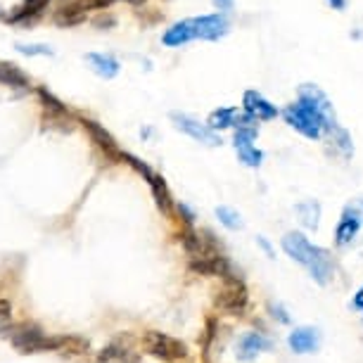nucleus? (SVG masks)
I'll return each instance as SVG.
<instances>
[{"label":"nucleus","instance_id":"nucleus-30","mask_svg":"<svg viewBox=\"0 0 363 363\" xmlns=\"http://www.w3.org/2000/svg\"><path fill=\"white\" fill-rule=\"evenodd\" d=\"M328 5H330L333 10H337V12H342L347 8V0H328Z\"/></svg>","mask_w":363,"mask_h":363},{"label":"nucleus","instance_id":"nucleus-16","mask_svg":"<svg viewBox=\"0 0 363 363\" xmlns=\"http://www.w3.org/2000/svg\"><path fill=\"white\" fill-rule=\"evenodd\" d=\"M287 345L294 354H313L320 347V333L318 328L299 325L287 335Z\"/></svg>","mask_w":363,"mask_h":363},{"label":"nucleus","instance_id":"nucleus-24","mask_svg":"<svg viewBox=\"0 0 363 363\" xmlns=\"http://www.w3.org/2000/svg\"><path fill=\"white\" fill-rule=\"evenodd\" d=\"M10 318H12V304L8 299H0V330L10 325Z\"/></svg>","mask_w":363,"mask_h":363},{"label":"nucleus","instance_id":"nucleus-13","mask_svg":"<svg viewBox=\"0 0 363 363\" xmlns=\"http://www.w3.org/2000/svg\"><path fill=\"white\" fill-rule=\"evenodd\" d=\"M242 112L250 114L255 121H271L280 114L278 107L264 98L259 91H245L242 95Z\"/></svg>","mask_w":363,"mask_h":363},{"label":"nucleus","instance_id":"nucleus-2","mask_svg":"<svg viewBox=\"0 0 363 363\" xmlns=\"http://www.w3.org/2000/svg\"><path fill=\"white\" fill-rule=\"evenodd\" d=\"M283 250L292 262L304 266V269L309 271V276L316 280L318 285H328L333 280L335 264H333L330 252L318 247V245H311L306 235H301V233H297V230L285 233Z\"/></svg>","mask_w":363,"mask_h":363},{"label":"nucleus","instance_id":"nucleus-10","mask_svg":"<svg viewBox=\"0 0 363 363\" xmlns=\"http://www.w3.org/2000/svg\"><path fill=\"white\" fill-rule=\"evenodd\" d=\"M361 225H363V211L356 207V204L345 207L337 228H335V245H337V247H347V245L359 235Z\"/></svg>","mask_w":363,"mask_h":363},{"label":"nucleus","instance_id":"nucleus-28","mask_svg":"<svg viewBox=\"0 0 363 363\" xmlns=\"http://www.w3.org/2000/svg\"><path fill=\"white\" fill-rule=\"evenodd\" d=\"M93 24L98 26V29H102V26H105V29H107V26H114V17H112V15H107V19H105V15H102L100 19H95Z\"/></svg>","mask_w":363,"mask_h":363},{"label":"nucleus","instance_id":"nucleus-20","mask_svg":"<svg viewBox=\"0 0 363 363\" xmlns=\"http://www.w3.org/2000/svg\"><path fill=\"white\" fill-rule=\"evenodd\" d=\"M147 183H150V188H152L155 202L160 204L164 211H169L171 207H174V202H171V193H169V188H167V183H164L162 176H157L152 171V174L147 176Z\"/></svg>","mask_w":363,"mask_h":363},{"label":"nucleus","instance_id":"nucleus-23","mask_svg":"<svg viewBox=\"0 0 363 363\" xmlns=\"http://www.w3.org/2000/svg\"><path fill=\"white\" fill-rule=\"evenodd\" d=\"M17 52L26 55V57H52L55 50L45 43H17Z\"/></svg>","mask_w":363,"mask_h":363},{"label":"nucleus","instance_id":"nucleus-29","mask_svg":"<svg viewBox=\"0 0 363 363\" xmlns=\"http://www.w3.org/2000/svg\"><path fill=\"white\" fill-rule=\"evenodd\" d=\"M352 306H354L356 311H363V287H361L359 292L354 294V301H352Z\"/></svg>","mask_w":363,"mask_h":363},{"label":"nucleus","instance_id":"nucleus-12","mask_svg":"<svg viewBox=\"0 0 363 363\" xmlns=\"http://www.w3.org/2000/svg\"><path fill=\"white\" fill-rule=\"evenodd\" d=\"M95 363H140V356L133 349L131 340L116 337L98 354Z\"/></svg>","mask_w":363,"mask_h":363},{"label":"nucleus","instance_id":"nucleus-17","mask_svg":"<svg viewBox=\"0 0 363 363\" xmlns=\"http://www.w3.org/2000/svg\"><path fill=\"white\" fill-rule=\"evenodd\" d=\"M84 60L88 62V67H91V69L105 81L116 79V77H119V72H121V62L109 52H86Z\"/></svg>","mask_w":363,"mask_h":363},{"label":"nucleus","instance_id":"nucleus-8","mask_svg":"<svg viewBox=\"0 0 363 363\" xmlns=\"http://www.w3.org/2000/svg\"><path fill=\"white\" fill-rule=\"evenodd\" d=\"M250 301V294L245 290L242 278H228L223 283L221 290L216 292V306L225 313H233V316H240L245 311Z\"/></svg>","mask_w":363,"mask_h":363},{"label":"nucleus","instance_id":"nucleus-19","mask_svg":"<svg viewBox=\"0 0 363 363\" xmlns=\"http://www.w3.org/2000/svg\"><path fill=\"white\" fill-rule=\"evenodd\" d=\"M294 214L299 216V223L304 225V228L316 230L320 221V204L316 200L299 202V204H294Z\"/></svg>","mask_w":363,"mask_h":363},{"label":"nucleus","instance_id":"nucleus-1","mask_svg":"<svg viewBox=\"0 0 363 363\" xmlns=\"http://www.w3.org/2000/svg\"><path fill=\"white\" fill-rule=\"evenodd\" d=\"M228 31L230 19L225 17V12H214V15H200L176 22L164 31L162 43L167 48H183L193 40H221L228 36Z\"/></svg>","mask_w":363,"mask_h":363},{"label":"nucleus","instance_id":"nucleus-25","mask_svg":"<svg viewBox=\"0 0 363 363\" xmlns=\"http://www.w3.org/2000/svg\"><path fill=\"white\" fill-rule=\"evenodd\" d=\"M271 311H273V318H278L280 323H290V316H287V311L283 309L280 304H271Z\"/></svg>","mask_w":363,"mask_h":363},{"label":"nucleus","instance_id":"nucleus-7","mask_svg":"<svg viewBox=\"0 0 363 363\" xmlns=\"http://www.w3.org/2000/svg\"><path fill=\"white\" fill-rule=\"evenodd\" d=\"M171 121H174V128H178L181 133L190 135L193 140L202 143V145H209V147H216L221 145V135H218L214 128H209L207 124H200L195 116L190 114H183V112H171Z\"/></svg>","mask_w":363,"mask_h":363},{"label":"nucleus","instance_id":"nucleus-31","mask_svg":"<svg viewBox=\"0 0 363 363\" xmlns=\"http://www.w3.org/2000/svg\"><path fill=\"white\" fill-rule=\"evenodd\" d=\"M0 19H3V12H0Z\"/></svg>","mask_w":363,"mask_h":363},{"label":"nucleus","instance_id":"nucleus-22","mask_svg":"<svg viewBox=\"0 0 363 363\" xmlns=\"http://www.w3.org/2000/svg\"><path fill=\"white\" fill-rule=\"evenodd\" d=\"M216 216L228 230H242L245 228L242 216H240L233 207H225V204H221V207H216Z\"/></svg>","mask_w":363,"mask_h":363},{"label":"nucleus","instance_id":"nucleus-5","mask_svg":"<svg viewBox=\"0 0 363 363\" xmlns=\"http://www.w3.org/2000/svg\"><path fill=\"white\" fill-rule=\"evenodd\" d=\"M143 347H145L147 354H152V356H157V359L169 361V363L181 361L188 356L186 342L171 337V335H167V333H155V330L147 333L145 340H143Z\"/></svg>","mask_w":363,"mask_h":363},{"label":"nucleus","instance_id":"nucleus-26","mask_svg":"<svg viewBox=\"0 0 363 363\" xmlns=\"http://www.w3.org/2000/svg\"><path fill=\"white\" fill-rule=\"evenodd\" d=\"M257 245H259V247H262V250L266 252V255L271 257V259H276V252H273V247L269 245V240H266L264 235H259V238H257Z\"/></svg>","mask_w":363,"mask_h":363},{"label":"nucleus","instance_id":"nucleus-3","mask_svg":"<svg viewBox=\"0 0 363 363\" xmlns=\"http://www.w3.org/2000/svg\"><path fill=\"white\" fill-rule=\"evenodd\" d=\"M283 119L287 121V126H292L294 131H299L304 138L309 140H318L323 138V135L330 131V124L320 116L316 109L311 105H306V102H292V105H287L283 109Z\"/></svg>","mask_w":363,"mask_h":363},{"label":"nucleus","instance_id":"nucleus-14","mask_svg":"<svg viewBox=\"0 0 363 363\" xmlns=\"http://www.w3.org/2000/svg\"><path fill=\"white\" fill-rule=\"evenodd\" d=\"M271 347H273V342L266 337V335H262V333H245L242 337L238 340L235 356H238V361L250 363V361H255L259 354L271 352Z\"/></svg>","mask_w":363,"mask_h":363},{"label":"nucleus","instance_id":"nucleus-21","mask_svg":"<svg viewBox=\"0 0 363 363\" xmlns=\"http://www.w3.org/2000/svg\"><path fill=\"white\" fill-rule=\"evenodd\" d=\"M325 135H328V140L333 143V147H335V150H340V155L345 157V160H347V157H352V155H354L352 138H349V133H347L342 126H333Z\"/></svg>","mask_w":363,"mask_h":363},{"label":"nucleus","instance_id":"nucleus-9","mask_svg":"<svg viewBox=\"0 0 363 363\" xmlns=\"http://www.w3.org/2000/svg\"><path fill=\"white\" fill-rule=\"evenodd\" d=\"M297 100L301 102H306V105H311L316 112L323 116V119L328 121L330 126H337V116H335V107H333V102L330 98L320 91V88L316 84H304V86H299V91H297Z\"/></svg>","mask_w":363,"mask_h":363},{"label":"nucleus","instance_id":"nucleus-15","mask_svg":"<svg viewBox=\"0 0 363 363\" xmlns=\"http://www.w3.org/2000/svg\"><path fill=\"white\" fill-rule=\"evenodd\" d=\"M48 5H50V0H22L8 15V22L15 26H31L45 15Z\"/></svg>","mask_w":363,"mask_h":363},{"label":"nucleus","instance_id":"nucleus-27","mask_svg":"<svg viewBox=\"0 0 363 363\" xmlns=\"http://www.w3.org/2000/svg\"><path fill=\"white\" fill-rule=\"evenodd\" d=\"M214 5L218 12H230L233 5H235V0H214Z\"/></svg>","mask_w":363,"mask_h":363},{"label":"nucleus","instance_id":"nucleus-18","mask_svg":"<svg viewBox=\"0 0 363 363\" xmlns=\"http://www.w3.org/2000/svg\"><path fill=\"white\" fill-rule=\"evenodd\" d=\"M0 86L10 88V91L29 93L31 91V79L12 62H0Z\"/></svg>","mask_w":363,"mask_h":363},{"label":"nucleus","instance_id":"nucleus-11","mask_svg":"<svg viewBox=\"0 0 363 363\" xmlns=\"http://www.w3.org/2000/svg\"><path fill=\"white\" fill-rule=\"evenodd\" d=\"M259 121L252 119L250 114L238 112V107H218L209 114L207 126L214 131H223V128H240V126H257Z\"/></svg>","mask_w":363,"mask_h":363},{"label":"nucleus","instance_id":"nucleus-6","mask_svg":"<svg viewBox=\"0 0 363 363\" xmlns=\"http://www.w3.org/2000/svg\"><path fill=\"white\" fill-rule=\"evenodd\" d=\"M259 135L257 126H240L235 128V138H233V147L238 152V160L250 169H259L264 162V152L255 145Z\"/></svg>","mask_w":363,"mask_h":363},{"label":"nucleus","instance_id":"nucleus-4","mask_svg":"<svg viewBox=\"0 0 363 363\" xmlns=\"http://www.w3.org/2000/svg\"><path fill=\"white\" fill-rule=\"evenodd\" d=\"M10 342L19 354H36L45 349H60L67 345L65 337H48L38 325L33 323H19L10 328Z\"/></svg>","mask_w":363,"mask_h":363}]
</instances>
